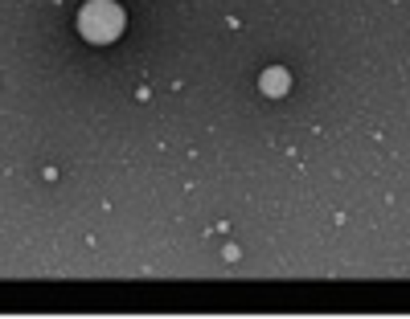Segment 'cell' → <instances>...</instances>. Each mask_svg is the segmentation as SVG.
<instances>
[{"label":"cell","instance_id":"1","mask_svg":"<svg viewBox=\"0 0 410 319\" xmlns=\"http://www.w3.org/2000/svg\"><path fill=\"white\" fill-rule=\"evenodd\" d=\"M83 33L91 37V42H111V37H119V29H123V12H119V4H111V0H94L83 8Z\"/></svg>","mask_w":410,"mask_h":319},{"label":"cell","instance_id":"2","mask_svg":"<svg viewBox=\"0 0 410 319\" xmlns=\"http://www.w3.org/2000/svg\"><path fill=\"white\" fill-rule=\"evenodd\" d=\"M283 86H287V78H283V74H267V78H263V91H283Z\"/></svg>","mask_w":410,"mask_h":319}]
</instances>
